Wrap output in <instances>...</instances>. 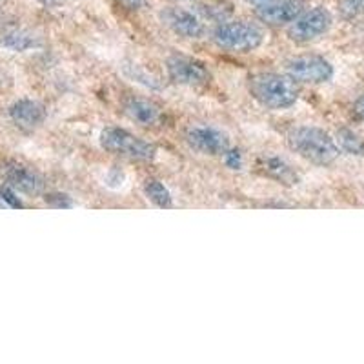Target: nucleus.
Listing matches in <instances>:
<instances>
[{"mask_svg":"<svg viewBox=\"0 0 364 364\" xmlns=\"http://www.w3.org/2000/svg\"><path fill=\"white\" fill-rule=\"evenodd\" d=\"M288 146L291 151L304 161L317 166H330L339 159L341 149L336 139L317 126H299L294 128L288 136Z\"/></svg>","mask_w":364,"mask_h":364,"instance_id":"f257e3e1","label":"nucleus"},{"mask_svg":"<svg viewBox=\"0 0 364 364\" xmlns=\"http://www.w3.org/2000/svg\"><path fill=\"white\" fill-rule=\"evenodd\" d=\"M250 95L268 109H288L297 104L301 90L290 75L257 73L250 77Z\"/></svg>","mask_w":364,"mask_h":364,"instance_id":"f03ea898","label":"nucleus"},{"mask_svg":"<svg viewBox=\"0 0 364 364\" xmlns=\"http://www.w3.org/2000/svg\"><path fill=\"white\" fill-rule=\"evenodd\" d=\"M100 148L108 154L119 155V157L129 159L136 162H151L157 157V148L151 142L144 141L141 136L133 135L124 128L109 126L100 132L99 136Z\"/></svg>","mask_w":364,"mask_h":364,"instance_id":"7ed1b4c3","label":"nucleus"},{"mask_svg":"<svg viewBox=\"0 0 364 364\" xmlns=\"http://www.w3.org/2000/svg\"><path fill=\"white\" fill-rule=\"evenodd\" d=\"M211 38L220 50L230 53H252L264 42V31L252 22L232 21L217 26Z\"/></svg>","mask_w":364,"mask_h":364,"instance_id":"20e7f679","label":"nucleus"},{"mask_svg":"<svg viewBox=\"0 0 364 364\" xmlns=\"http://www.w3.org/2000/svg\"><path fill=\"white\" fill-rule=\"evenodd\" d=\"M331 22H333L331 13L323 6L306 9L288 26V38L297 42V44H306V42H311L328 33Z\"/></svg>","mask_w":364,"mask_h":364,"instance_id":"39448f33","label":"nucleus"},{"mask_svg":"<svg viewBox=\"0 0 364 364\" xmlns=\"http://www.w3.org/2000/svg\"><path fill=\"white\" fill-rule=\"evenodd\" d=\"M286 73L295 82L324 84L333 79V66L330 60L318 55H301L286 63Z\"/></svg>","mask_w":364,"mask_h":364,"instance_id":"423d86ee","label":"nucleus"},{"mask_svg":"<svg viewBox=\"0 0 364 364\" xmlns=\"http://www.w3.org/2000/svg\"><path fill=\"white\" fill-rule=\"evenodd\" d=\"M166 71L173 84L188 87H200L210 82V71L206 64L197 58L184 57V55H173L166 63Z\"/></svg>","mask_w":364,"mask_h":364,"instance_id":"0eeeda50","label":"nucleus"},{"mask_svg":"<svg viewBox=\"0 0 364 364\" xmlns=\"http://www.w3.org/2000/svg\"><path fill=\"white\" fill-rule=\"evenodd\" d=\"M0 175L6 181L8 186L15 191L37 197L44 191V181L37 171H33L29 166L21 164L17 161H4L0 164Z\"/></svg>","mask_w":364,"mask_h":364,"instance_id":"6e6552de","label":"nucleus"},{"mask_svg":"<svg viewBox=\"0 0 364 364\" xmlns=\"http://www.w3.org/2000/svg\"><path fill=\"white\" fill-rule=\"evenodd\" d=\"M186 142L191 149L203 155H224L230 149V136L213 126H193L186 132Z\"/></svg>","mask_w":364,"mask_h":364,"instance_id":"1a4fd4ad","label":"nucleus"},{"mask_svg":"<svg viewBox=\"0 0 364 364\" xmlns=\"http://www.w3.org/2000/svg\"><path fill=\"white\" fill-rule=\"evenodd\" d=\"M162 21L175 35L184 38H200L204 35V24L193 11L182 8H170L162 13Z\"/></svg>","mask_w":364,"mask_h":364,"instance_id":"9d476101","label":"nucleus"},{"mask_svg":"<svg viewBox=\"0 0 364 364\" xmlns=\"http://www.w3.org/2000/svg\"><path fill=\"white\" fill-rule=\"evenodd\" d=\"M304 11L302 0H273L272 4L255 9L257 17L269 26L291 24Z\"/></svg>","mask_w":364,"mask_h":364,"instance_id":"9b49d317","label":"nucleus"},{"mask_svg":"<svg viewBox=\"0 0 364 364\" xmlns=\"http://www.w3.org/2000/svg\"><path fill=\"white\" fill-rule=\"evenodd\" d=\"M9 117L18 128L33 129L41 126L46 119L44 104L33 99H21L9 106Z\"/></svg>","mask_w":364,"mask_h":364,"instance_id":"f8f14e48","label":"nucleus"},{"mask_svg":"<svg viewBox=\"0 0 364 364\" xmlns=\"http://www.w3.org/2000/svg\"><path fill=\"white\" fill-rule=\"evenodd\" d=\"M124 113L141 126H155L161 120V109L157 104L141 97H132L124 102Z\"/></svg>","mask_w":364,"mask_h":364,"instance_id":"ddd939ff","label":"nucleus"},{"mask_svg":"<svg viewBox=\"0 0 364 364\" xmlns=\"http://www.w3.org/2000/svg\"><path fill=\"white\" fill-rule=\"evenodd\" d=\"M142 190H144V195L148 197L149 203L155 204L161 210H170V208H173V197H171L170 190L159 178H146L144 184H142Z\"/></svg>","mask_w":364,"mask_h":364,"instance_id":"4468645a","label":"nucleus"},{"mask_svg":"<svg viewBox=\"0 0 364 364\" xmlns=\"http://www.w3.org/2000/svg\"><path fill=\"white\" fill-rule=\"evenodd\" d=\"M0 44L8 48V50L13 51H28L31 48L37 46V38L33 37L31 33L24 31V29H17V28H9L4 29V31H0Z\"/></svg>","mask_w":364,"mask_h":364,"instance_id":"2eb2a0df","label":"nucleus"},{"mask_svg":"<svg viewBox=\"0 0 364 364\" xmlns=\"http://www.w3.org/2000/svg\"><path fill=\"white\" fill-rule=\"evenodd\" d=\"M261 168L264 170L266 175L277 178L281 182H288V184H294L297 181V175L291 170V166L286 164L282 159L279 157H266L261 161Z\"/></svg>","mask_w":364,"mask_h":364,"instance_id":"dca6fc26","label":"nucleus"},{"mask_svg":"<svg viewBox=\"0 0 364 364\" xmlns=\"http://www.w3.org/2000/svg\"><path fill=\"white\" fill-rule=\"evenodd\" d=\"M336 142L341 151L348 155H364V141L363 136L357 135L352 129H339L336 135Z\"/></svg>","mask_w":364,"mask_h":364,"instance_id":"f3484780","label":"nucleus"},{"mask_svg":"<svg viewBox=\"0 0 364 364\" xmlns=\"http://www.w3.org/2000/svg\"><path fill=\"white\" fill-rule=\"evenodd\" d=\"M339 11L344 18L352 21L364 13V0H341Z\"/></svg>","mask_w":364,"mask_h":364,"instance_id":"a211bd4d","label":"nucleus"},{"mask_svg":"<svg viewBox=\"0 0 364 364\" xmlns=\"http://www.w3.org/2000/svg\"><path fill=\"white\" fill-rule=\"evenodd\" d=\"M46 203L51 208H73V200L63 193H50L46 195Z\"/></svg>","mask_w":364,"mask_h":364,"instance_id":"6ab92c4d","label":"nucleus"},{"mask_svg":"<svg viewBox=\"0 0 364 364\" xmlns=\"http://www.w3.org/2000/svg\"><path fill=\"white\" fill-rule=\"evenodd\" d=\"M0 200H4V203L8 204V206H11V208H22V206H24V204L18 200L17 195H15V190H13L11 186H8V184L0 188Z\"/></svg>","mask_w":364,"mask_h":364,"instance_id":"aec40b11","label":"nucleus"},{"mask_svg":"<svg viewBox=\"0 0 364 364\" xmlns=\"http://www.w3.org/2000/svg\"><path fill=\"white\" fill-rule=\"evenodd\" d=\"M117 4L122 6L124 9H129V11H136L146 6V0H117Z\"/></svg>","mask_w":364,"mask_h":364,"instance_id":"412c9836","label":"nucleus"},{"mask_svg":"<svg viewBox=\"0 0 364 364\" xmlns=\"http://www.w3.org/2000/svg\"><path fill=\"white\" fill-rule=\"evenodd\" d=\"M355 115L359 117L360 122H364V95L355 102Z\"/></svg>","mask_w":364,"mask_h":364,"instance_id":"4be33fe9","label":"nucleus"},{"mask_svg":"<svg viewBox=\"0 0 364 364\" xmlns=\"http://www.w3.org/2000/svg\"><path fill=\"white\" fill-rule=\"evenodd\" d=\"M246 2H248V4H252L255 9H259V8H264V6L272 4L273 0H246Z\"/></svg>","mask_w":364,"mask_h":364,"instance_id":"5701e85b","label":"nucleus"},{"mask_svg":"<svg viewBox=\"0 0 364 364\" xmlns=\"http://www.w3.org/2000/svg\"><path fill=\"white\" fill-rule=\"evenodd\" d=\"M42 6H48V8H55V6H60L64 0H38Z\"/></svg>","mask_w":364,"mask_h":364,"instance_id":"b1692460","label":"nucleus"}]
</instances>
